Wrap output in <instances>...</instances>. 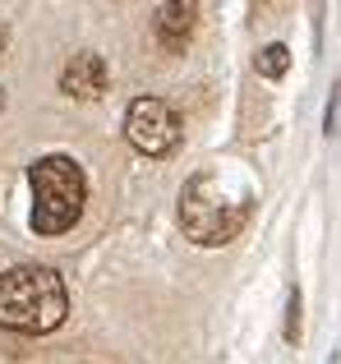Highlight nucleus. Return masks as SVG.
I'll return each instance as SVG.
<instances>
[{
    "label": "nucleus",
    "instance_id": "nucleus-1",
    "mask_svg": "<svg viewBox=\"0 0 341 364\" xmlns=\"http://www.w3.org/2000/svg\"><path fill=\"white\" fill-rule=\"evenodd\" d=\"M65 314H70V291L55 267L23 263L0 272V328L42 337V332L60 328Z\"/></svg>",
    "mask_w": 341,
    "mask_h": 364
},
{
    "label": "nucleus",
    "instance_id": "nucleus-2",
    "mask_svg": "<svg viewBox=\"0 0 341 364\" xmlns=\"http://www.w3.org/2000/svg\"><path fill=\"white\" fill-rule=\"evenodd\" d=\"M244 217H249V203L244 194H231L222 176L212 171H198V176L185 180L180 189V226L194 245H226L240 235Z\"/></svg>",
    "mask_w": 341,
    "mask_h": 364
},
{
    "label": "nucleus",
    "instance_id": "nucleus-3",
    "mask_svg": "<svg viewBox=\"0 0 341 364\" xmlns=\"http://www.w3.org/2000/svg\"><path fill=\"white\" fill-rule=\"evenodd\" d=\"M28 180H33V231L37 235H60L83 217L88 180H83V166L74 157L51 152V157L33 161Z\"/></svg>",
    "mask_w": 341,
    "mask_h": 364
},
{
    "label": "nucleus",
    "instance_id": "nucleus-4",
    "mask_svg": "<svg viewBox=\"0 0 341 364\" xmlns=\"http://www.w3.org/2000/svg\"><path fill=\"white\" fill-rule=\"evenodd\" d=\"M125 139L144 157H166L180 148V116L162 97H134L125 111Z\"/></svg>",
    "mask_w": 341,
    "mask_h": 364
},
{
    "label": "nucleus",
    "instance_id": "nucleus-5",
    "mask_svg": "<svg viewBox=\"0 0 341 364\" xmlns=\"http://www.w3.org/2000/svg\"><path fill=\"white\" fill-rule=\"evenodd\" d=\"M107 83H111V70H107V60H102L97 51H79L60 70V92H65V97H79V102L102 97Z\"/></svg>",
    "mask_w": 341,
    "mask_h": 364
},
{
    "label": "nucleus",
    "instance_id": "nucleus-6",
    "mask_svg": "<svg viewBox=\"0 0 341 364\" xmlns=\"http://www.w3.org/2000/svg\"><path fill=\"white\" fill-rule=\"evenodd\" d=\"M194 18H198V9L185 5V0H175V5H157V14H153L157 42H162L166 51H185L189 33H194Z\"/></svg>",
    "mask_w": 341,
    "mask_h": 364
},
{
    "label": "nucleus",
    "instance_id": "nucleus-7",
    "mask_svg": "<svg viewBox=\"0 0 341 364\" xmlns=\"http://www.w3.org/2000/svg\"><path fill=\"white\" fill-rule=\"evenodd\" d=\"M254 70L263 74V79H281V74L291 70V51L281 42H272V46H263L259 51V60H254Z\"/></svg>",
    "mask_w": 341,
    "mask_h": 364
},
{
    "label": "nucleus",
    "instance_id": "nucleus-8",
    "mask_svg": "<svg viewBox=\"0 0 341 364\" xmlns=\"http://www.w3.org/2000/svg\"><path fill=\"white\" fill-rule=\"evenodd\" d=\"M286 341H300V291H286Z\"/></svg>",
    "mask_w": 341,
    "mask_h": 364
},
{
    "label": "nucleus",
    "instance_id": "nucleus-9",
    "mask_svg": "<svg viewBox=\"0 0 341 364\" xmlns=\"http://www.w3.org/2000/svg\"><path fill=\"white\" fill-rule=\"evenodd\" d=\"M5 42H9V37H5V28H0V55H5Z\"/></svg>",
    "mask_w": 341,
    "mask_h": 364
},
{
    "label": "nucleus",
    "instance_id": "nucleus-10",
    "mask_svg": "<svg viewBox=\"0 0 341 364\" xmlns=\"http://www.w3.org/2000/svg\"><path fill=\"white\" fill-rule=\"evenodd\" d=\"M0 111H5V88H0Z\"/></svg>",
    "mask_w": 341,
    "mask_h": 364
}]
</instances>
